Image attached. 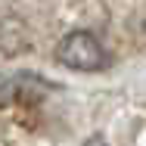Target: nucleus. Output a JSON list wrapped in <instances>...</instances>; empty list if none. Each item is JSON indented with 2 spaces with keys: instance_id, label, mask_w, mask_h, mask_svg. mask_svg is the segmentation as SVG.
Returning <instances> with one entry per match:
<instances>
[{
  "instance_id": "obj_1",
  "label": "nucleus",
  "mask_w": 146,
  "mask_h": 146,
  "mask_svg": "<svg viewBox=\"0 0 146 146\" xmlns=\"http://www.w3.org/2000/svg\"><path fill=\"white\" fill-rule=\"evenodd\" d=\"M56 59L65 68H75V72H100L109 62L106 47L90 31H72V34H65L56 47Z\"/></svg>"
},
{
  "instance_id": "obj_2",
  "label": "nucleus",
  "mask_w": 146,
  "mask_h": 146,
  "mask_svg": "<svg viewBox=\"0 0 146 146\" xmlns=\"http://www.w3.org/2000/svg\"><path fill=\"white\" fill-rule=\"evenodd\" d=\"M84 146H109V143H106L103 137H90V140H87V143H84Z\"/></svg>"
}]
</instances>
